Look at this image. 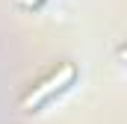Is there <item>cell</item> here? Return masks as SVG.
<instances>
[{"mask_svg":"<svg viewBox=\"0 0 127 124\" xmlns=\"http://www.w3.org/2000/svg\"><path fill=\"white\" fill-rule=\"evenodd\" d=\"M77 77H80V71H77L74 62H59V65H53L44 77H38L30 89L21 94L18 109H21V112H38L41 106H47L50 100H56L59 94L68 92V89L77 83Z\"/></svg>","mask_w":127,"mask_h":124,"instance_id":"1","label":"cell"},{"mask_svg":"<svg viewBox=\"0 0 127 124\" xmlns=\"http://www.w3.org/2000/svg\"><path fill=\"white\" fill-rule=\"evenodd\" d=\"M47 0H12V6L15 9H21V12H35V9H41Z\"/></svg>","mask_w":127,"mask_h":124,"instance_id":"2","label":"cell"},{"mask_svg":"<svg viewBox=\"0 0 127 124\" xmlns=\"http://www.w3.org/2000/svg\"><path fill=\"white\" fill-rule=\"evenodd\" d=\"M115 59H118V62H121V65L127 68V41H124V44H118V47H115Z\"/></svg>","mask_w":127,"mask_h":124,"instance_id":"3","label":"cell"}]
</instances>
